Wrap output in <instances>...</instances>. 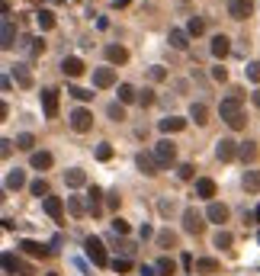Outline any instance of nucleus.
I'll return each mask as SVG.
<instances>
[{"instance_id":"nucleus-20","label":"nucleus","mask_w":260,"mask_h":276,"mask_svg":"<svg viewBox=\"0 0 260 276\" xmlns=\"http://www.w3.org/2000/svg\"><path fill=\"white\" fill-rule=\"evenodd\" d=\"M45 212H49L55 222H61V215H64V202L58 199V196H45Z\"/></svg>"},{"instance_id":"nucleus-53","label":"nucleus","mask_w":260,"mask_h":276,"mask_svg":"<svg viewBox=\"0 0 260 276\" xmlns=\"http://www.w3.org/2000/svg\"><path fill=\"white\" fill-rule=\"evenodd\" d=\"M10 151H13V141H10V138H4V141H0V154H4V158H7Z\"/></svg>"},{"instance_id":"nucleus-51","label":"nucleus","mask_w":260,"mask_h":276,"mask_svg":"<svg viewBox=\"0 0 260 276\" xmlns=\"http://www.w3.org/2000/svg\"><path fill=\"white\" fill-rule=\"evenodd\" d=\"M119 193H116V189H113V193H106V206H110V209H119Z\"/></svg>"},{"instance_id":"nucleus-8","label":"nucleus","mask_w":260,"mask_h":276,"mask_svg":"<svg viewBox=\"0 0 260 276\" xmlns=\"http://www.w3.org/2000/svg\"><path fill=\"white\" fill-rule=\"evenodd\" d=\"M254 13V0H228V16L231 19H247Z\"/></svg>"},{"instance_id":"nucleus-4","label":"nucleus","mask_w":260,"mask_h":276,"mask_svg":"<svg viewBox=\"0 0 260 276\" xmlns=\"http://www.w3.org/2000/svg\"><path fill=\"white\" fill-rule=\"evenodd\" d=\"M151 154H155V158L161 161V167H170V164H174V158H177V148H174V141H170V138H161Z\"/></svg>"},{"instance_id":"nucleus-11","label":"nucleus","mask_w":260,"mask_h":276,"mask_svg":"<svg viewBox=\"0 0 260 276\" xmlns=\"http://www.w3.org/2000/svg\"><path fill=\"white\" fill-rule=\"evenodd\" d=\"M42 110H45V116H49V119L58 116V90H52V87L42 90Z\"/></svg>"},{"instance_id":"nucleus-47","label":"nucleus","mask_w":260,"mask_h":276,"mask_svg":"<svg viewBox=\"0 0 260 276\" xmlns=\"http://www.w3.org/2000/svg\"><path fill=\"white\" fill-rule=\"evenodd\" d=\"M68 209L74 212V215H84V202H80L77 196H68Z\"/></svg>"},{"instance_id":"nucleus-15","label":"nucleus","mask_w":260,"mask_h":276,"mask_svg":"<svg viewBox=\"0 0 260 276\" xmlns=\"http://www.w3.org/2000/svg\"><path fill=\"white\" fill-rule=\"evenodd\" d=\"M196 196H199V199H212V196H215V180L199 177V180H196Z\"/></svg>"},{"instance_id":"nucleus-48","label":"nucleus","mask_w":260,"mask_h":276,"mask_svg":"<svg viewBox=\"0 0 260 276\" xmlns=\"http://www.w3.org/2000/svg\"><path fill=\"white\" fill-rule=\"evenodd\" d=\"M148 77L151 80H164V77H167V71H164L161 65H155V68H148Z\"/></svg>"},{"instance_id":"nucleus-31","label":"nucleus","mask_w":260,"mask_h":276,"mask_svg":"<svg viewBox=\"0 0 260 276\" xmlns=\"http://www.w3.org/2000/svg\"><path fill=\"white\" fill-rule=\"evenodd\" d=\"M100 199H103V189H100V186H90V189H87V202H90V212H93V215L100 212Z\"/></svg>"},{"instance_id":"nucleus-37","label":"nucleus","mask_w":260,"mask_h":276,"mask_svg":"<svg viewBox=\"0 0 260 276\" xmlns=\"http://www.w3.org/2000/svg\"><path fill=\"white\" fill-rule=\"evenodd\" d=\"M155 270H158V276H170V273H177V263H174L170 257H161Z\"/></svg>"},{"instance_id":"nucleus-27","label":"nucleus","mask_w":260,"mask_h":276,"mask_svg":"<svg viewBox=\"0 0 260 276\" xmlns=\"http://www.w3.org/2000/svg\"><path fill=\"white\" fill-rule=\"evenodd\" d=\"M35 23H39L42 32H49L55 26V13H52V10H39V13H35Z\"/></svg>"},{"instance_id":"nucleus-13","label":"nucleus","mask_w":260,"mask_h":276,"mask_svg":"<svg viewBox=\"0 0 260 276\" xmlns=\"http://www.w3.org/2000/svg\"><path fill=\"white\" fill-rule=\"evenodd\" d=\"M116 83V71L113 68H97L93 71V87H113Z\"/></svg>"},{"instance_id":"nucleus-52","label":"nucleus","mask_w":260,"mask_h":276,"mask_svg":"<svg viewBox=\"0 0 260 276\" xmlns=\"http://www.w3.org/2000/svg\"><path fill=\"white\" fill-rule=\"evenodd\" d=\"M212 77H215V80H228V71L222 65H215V68H212Z\"/></svg>"},{"instance_id":"nucleus-60","label":"nucleus","mask_w":260,"mask_h":276,"mask_svg":"<svg viewBox=\"0 0 260 276\" xmlns=\"http://www.w3.org/2000/svg\"><path fill=\"white\" fill-rule=\"evenodd\" d=\"M183 4H186V0H183Z\"/></svg>"},{"instance_id":"nucleus-2","label":"nucleus","mask_w":260,"mask_h":276,"mask_svg":"<svg viewBox=\"0 0 260 276\" xmlns=\"http://www.w3.org/2000/svg\"><path fill=\"white\" fill-rule=\"evenodd\" d=\"M84 250H87V257L93 260V267H106V263H113L110 257H106V247H103V241L97 235H90L87 241H84Z\"/></svg>"},{"instance_id":"nucleus-38","label":"nucleus","mask_w":260,"mask_h":276,"mask_svg":"<svg viewBox=\"0 0 260 276\" xmlns=\"http://www.w3.org/2000/svg\"><path fill=\"white\" fill-rule=\"evenodd\" d=\"M231 241H234V238H231V231H225V228H219L215 238H212V244H215V247H231Z\"/></svg>"},{"instance_id":"nucleus-45","label":"nucleus","mask_w":260,"mask_h":276,"mask_svg":"<svg viewBox=\"0 0 260 276\" xmlns=\"http://www.w3.org/2000/svg\"><path fill=\"white\" fill-rule=\"evenodd\" d=\"M113 231L119 235V238H125V235H128V222H125V219H119V215H116V219H113Z\"/></svg>"},{"instance_id":"nucleus-22","label":"nucleus","mask_w":260,"mask_h":276,"mask_svg":"<svg viewBox=\"0 0 260 276\" xmlns=\"http://www.w3.org/2000/svg\"><path fill=\"white\" fill-rule=\"evenodd\" d=\"M238 158L244 164H254L257 161V141H241V145H238Z\"/></svg>"},{"instance_id":"nucleus-59","label":"nucleus","mask_w":260,"mask_h":276,"mask_svg":"<svg viewBox=\"0 0 260 276\" xmlns=\"http://www.w3.org/2000/svg\"><path fill=\"white\" fill-rule=\"evenodd\" d=\"M257 241H260V235H257Z\"/></svg>"},{"instance_id":"nucleus-40","label":"nucleus","mask_w":260,"mask_h":276,"mask_svg":"<svg viewBox=\"0 0 260 276\" xmlns=\"http://www.w3.org/2000/svg\"><path fill=\"white\" fill-rule=\"evenodd\" d=\"M110 267H113L116 273H128V270H132V260H128V257H116Z\"/></svg>"},{"instance_id":"nucleus-39","label":"nucleus","mask_w":260,"mask_h":276,"mask_svg":"<svg viewBox=\"0 0 260 276\" xmlns=\"http://www.w3.org/2000/svg\"><path fill=\"white\" fill-rule=\"evenodd\" d=\"M16 148L19 151H32L35 148V138L29 135V132H23V135H16Z\"/></svg>"},{"instance_id":"nucleus-42","label":"nucleus","mask_w":260,"mask_h":276,"mask_svg":"<svg viewBox=\"0 0 260 276\" xmlns=\"http://www.w3.org/2000/svg\"><path fill=\"white\" fill-rule=\"evenodd\" d=\"M244 74H247V80H254V83H260V61H251L244 68Z\"/></svg>"},{"instance_id":"nucleus-12","label":"nucleus","mask_w":260,"mask_h":276,"mask_svg":"<svg viewBox=\"0 0 260 276\" xmlns=\"http://www.w3.org/2000/svg\"><path fill=\"white\" fill-rule=\"evenodd\" d=\"M167 42L174 45L177 52H186V49H190V32H186V29H170Z\"/></svg>"},{"instance_id":"nucleus-41","label":"nucleus","mask_w":260,"mask_h":276,"mask_svg":"<svg viewBox=\"0 0 260 276\" xmlns=\"http://www.w3.org/2000/svg\"><path fill=\"white\" fill-rule=\"evenodd\" d=\"M203 29H206V23L199 19V16H190V23H186V32H190V35H199Z\"/></svg>"},{"instance_id":"nucleus-35","label":"nucleus","mask_w":260,"mask_h":276,"mask_svg":"<svg viewBox=\"0 0 260 276\" xmlns=\"http://www.w3.org/2000/svg\"><path fill=\"white\" fill-rule=\"evenodd\" d=\"M155 238H158V247H174V244H177V235L170 231V228H164V231H158Z\"/></svg>"},{"instance_id":"nucleus-10","label":"nucleus","mask_w":260,"mask_h":276,"mask_svg":"<svg viewBox=\"0 0 260 276\" xmlns=\"http://www.w3.org/2000/svg\"><path fill=\"white\" fill-rule=\"evenodd\" d=\"M206 219H209V222H215V225L222 228V225L228 222V206H225V202H209V209H206Z\"/></svg>"},{"instance_id":"nucleus-14","label":"nucleus","mask_w":260,"mask_h":276,"mask_svg":"<svg viewBox=\"0 0 260 276\" xmlns=\"http://www.w3.org/2000/svg\"><path fill=\"white\" fill-rule=\"evenodd\" d=\"M19 247L26 250L29 257H49V254H52V247H45V244H39V241H32V238H26V241H19Z\"/></svg>"},{"instance_id":"nucleus-34","label":"nucleus","mask_w":260,"mask_h":276,"mask_svg":"<svg viewBox=\"0 0 260 276\" xmlns=\"http://www.w3.org/2000/svg\"><path fill=\"white\" fill-rule=\"evenodd\" d=\"M13 74H16V83H19V87H32V74L26 71V65H16Z\"/></svg>"},{"instance_id":"nucleus-9","label":"nucleus","mask_w":260,"mask_h":276,"mask_svg":"<svg viewBox=\"0 0 260 276\" xmlns=\"http://www.w3.org/2000/svg\"><path fill=\"white\" fill-rule=\"evenodd\" d=\"M4 273H19V276H32V267H29V263H23L19 257H13V254H10V250H7V254H4Z\"/></svg>"},{"instance_id":"nucleus-28","label":"nucleus","mask_w":260,"mask_h":276,"mask_svg":"<svg viewBox=\"0 0 260 276\" xmlns=\"http://www.w3.org/2000/svg\"><path fill=\"white\" fill-rule=\"evenodd\" d=\"M19 186H26V174H23L19 167H16V171L7 174V189H19Z\"/></svg>"},{"instance_id":"nucleus-46","label":"nucleus","mask_w":260,"mask_h":276,"mask_svg":"<svg viewBox=\"0 0 260 276\" xmlns=\"http://www.w3.org/2000/svg\"><path fill=\"white\" fill-rule=\"evenodd\" d=\"M193 174H196L193 164H180V167H177V177H180V180H193Z\"/></svg>"},{"instance_id":"nucleus-43","label":"nucleus","mask_w":260,"mask_h":276,"mask_svg":"<svg viewBox=\"0 0 260 276\" xmlns=\"http://www.w3.org/2000/svg\"><path fill=\"white\" fill-rule=\"evenodd\" d=\"M68 93H71L74 100H80V103H87V100L93 97V93H90V90H84V87H68Z\"/></svg>"},{"instance_id":"nucleus-16","label":"nucleus","mask_w":260,"mask_h":276,"mask_svg":"<svg viewBox=\"0 0 260 276\" xmlns=\"http://www.w3.org/2000/svg\"><path fill=\"white\" fill-rule=\"evenodd\" d=\"M158 129L167 132V135H170V132H183V129H186V119H180V116H167V119H161V122H158Z\"/></svg>"},{"instance_id":"nucleus-17","label":"nucleus","mask_w":260,"mask_h":276,"mask_svg":"<svg viewBox=\"0 0 260 276\" xmlns=\"http://www.w3.org/2000/svg\"><path fill=\"white\" fill-rule=\"evenodd\" d=\"M106 61H110V65H125L128 52L122 49V45H106Z\"/></svg>"},{"instance_id":"nucleus-21","label":"nucleus","mask_w":260,"mask_h":276,"mask_svg":"<svg viewBox=\"0 0 260 276\" xmlns=\"http://www.w3.org/2000/svg\"><path fill=\"white\" fill-rule=\"evenodd\" d=\"M19 49L26 52V55H42V52H45V42L35 39V35H26V39L19 42Z\"/></svg>"},{"instance_id":"nucleus-24","label":"nucleus","mask_w":260,"mask_h":276,"mask_svg":"<svg viewBox=\"0 0 260 276\" xmlns=\"http://www.w3.org/2000/svg\"><path fill=\"white\" fill-rule=\"evenodd\" d=\"M190 119H193L196 125H206L209 122V106L206 103H193L190 106Z\"/></svg>"},{"instance_id":"nucleus-33","label":"nucleus","mask_w":260,"mask_h":276,"mask_svg":"<svg viewBox=\"0 0 260 276\" xmlns=\"http://www.w3.org/2000/svg\"><path fill=\"white\" fill-rule=\"evenodd\" d=\"M106 116H110L113 122H122L125 119V103H110L106 106Z\"/></svg>"},{"instance_id":"nucleus-44","label":"nucleus","mask_w":260,"mask_h":276,"mask_svg":"<svg viewBox=\"0 0 260 276\" xmlns=\"http://www.w3.org/2000/svg\"><path fill=\"white\" fill-rule=\"evenodd\" d=\"M110 158H113V145H110V141L97 145V161H110Z\"/></svg>"},{"instance_id":"nucleus-23","label":"nucleus","mask_w":260,"mask_h":276,"mask_svg":"<svg viewBox=\"0 0 260 276\" xmlns=\"http://www.w3.org/2000/svg\"><path fill=\"white\" fill-rule=\"evenodd\" d=\"M64 183H68L71 189H77V186H84V183H87V174L80 171V167H71V171L64 174Z\"/></svg>"},{"instance_id":"nucleus-50","label":"nucleus","mask_w":260,"mask_h":276,"mask_svg":"<svg viewBox=\"0 0 260 276\" xmlns=\"http://www.w3.org/2000/svg\"><path fill=\"white\" fill-rule=\"evenodd\" d=\"M119 250H122V257H128V260H132V254H135V244H132V241H125V238H122Z\"/></svg>"},{"instance_id":"nucleus-49","label":"nucleus","mask_w":260,"mask_h":276,"mask_svg":"<svg viewBox=\"0 0 260 276\" xmlns=\"http://www.w3.org/2000/svg\"><path fill=\"white\" fill-rule=\"evenodd\" d=\"M138 103L141 106H151V103H155V90H141L138 93Z\"/></svg>"},{"instance_id":"nucleus-57","label":"nucleus","mask_w":260,"mask_h":276,"mask_svg":"<svg viewBox=\"0 0 260 276\" xmlns=\"http://www.w3.org/2000/svg\"><path fill=\"white\" fill-rule=\"evenodd\" d=\"M251 100H254V106H260V90H254V97H251Z\"/></svg>"},{"instance_id":"nucleus-36","label":"nucleus","mask_w":260,"mask_h":276,"mask_svg":"<svg viewBox=\"0 0 260 276\" xmlns=\"http://www.w3.org/2000/svg\"><path fill=\"white\" fill-rule=\"evenodd\" d=\"M29 193H32V196H39V199H45V196H49V183H45L42 177H39V180H32V183H29Z\"/></svg>"},{"instance_id":"nucleus-58","label":"nucleus","mask_w":260,"mask_h":276,"mask_svg":"<svg viewBox=\"0 0 260 276\" xmlns=\"http://www.w3.org/2000/svg\"><path fill=\"white\" fill-rule=\"evenodd\" d=\"M254 219H257V222H260V206H257V209H254Z\"/></svg>"},{"instance_id":"nucleus-55","label":"nucleus","mask_w":260,"mask_h":276,"mask_svg":"<svg viewBox=\"0 0 260 276\" xmlns=\"http://www.w3.org/2000/svg\"><path fill=\"white\" fill-rule=\"evenodd\" d=\"M141 276H158V273L151 270V267H141Z\"/></svg>"},{"instance_id":"nucleus-25","label":"nucleus","mask_w":260,"mask_h":276,"mask_svg":"<svg viewBox=\"0 0 260 276\" xmlns=\"http://www.w3.org/2000/svg\"><path fill=\"white\" fill-rule=\"evenodd\" d=\"M13 42H16L13 23H10V16H4V32H0V45H4V49H13Z\"/></svg>"},{"instance_id":"nucleus-1","label":"nucleus","mask_w":260,"mask_h":276,"mask_svg":"<svg viewBox=\"0 0 260 276\" xmlns=\"http://www.w3.org/2000/svg\"><path fill=\"white\" fill-rule=\"evenodd\" d=\"M219 116L228 122V129H234V132L244 129L247 119H244V113H241V90H234L231 97H225V100L219 103Z\"/></svg>"},{"instance_id":"nucleus-3","label":"nucleus","mask_w":260,"mask_h":276,"mask_svg":"<svg viewBox=\"0 0 260 276\" xmlns=\"http://www.w3.org/2000/svg\"><path fill=\"white\" fill-rule=\"evenodd\" d=\"M68 122H71V129H74V132H90L93 129V113L84 110V106H77V110L68 116Z\"/></svg>"},{"instance_id":"nucleus-30","label":"nucleus","mask_w":260,"mask_h":276,"mask_svg":"<svg viewBox=\"0 0 260 276\" xmlns=\"http://www.w3.org/2000/svg\"><path fill=\"white\" fill-rule=\"evenodd\" d=\"M244 189L247 193H257L260 189V171H244Z\"/></svg>"},{"instance_id":"nucleus-5","label":"nucleus","mask_w":260,"mask_h":276,"mask_svg":"<svg viewBox=\"0 0 260 276\" xmlns=\"http://www.w3.org/2000/svg\"><path fill=\"white\" fill-rule=\"evenodd\" d=\"M135 164H138V171H141V174H148V177H158V174L164 171V167H161V161L155 158V154H148V151H138Z\"/></svg>"},{"instance_id":"nucleus-56","label":"nucleus","mask_w":260,"mask_h":276,"mask_svg":"<svg viewBox=\"0 0 260 276\" xmlns=\"http://www.w3.org/2000/svg\"><path fill=\"white\" fill-rule=\"evenodd\" d=\"M132 0H113V7H128Z\"/></svg>"},{"instance_id":"nucleus-54","label":"nucleus","mask_w":260,"mask_h":276,"mask_svg":"<svg viewBox=\"0 0 260 276\" xmlns=\"http://www.w3.org/2000/svg\"><path fill=\"white\" fill-rule=\"evenodd\" d=\"M158 209H161V212H164V215H167V212H170V209H174V202H170V199H161V202H158Z\"/></svg>"},{"instance_id":"nucleus-18","label":"nucleus","mask_w":260,"mask_h":276,"mask_svg":"<svg viewBox=\"0 0 260 276\" xmlns=\"http://www.w3.org/2000/svg\"><path fill=\"white\" fill-rule=\"evenodd\" d=\"M52 154L49 151H32V158H29V164H32V171H49L52 167Z\"/></svg>"},{"instance_id":"nucleus-29","label":"nucleus","mask_w":260,"mask_h":276,"mask_svg":"<svg viewBox=\"0 0 260 276\" xmlns=\"http://www.w3.org/2000/svg\"><path fill=\"white\" fill-rule=\"evenodd\" d=\"M196 273H219V260H212V257H199L196 260Z\"/></svg>"},{"instance_id":"nucleus-19","label":"nucleus","mask_w":260,"mask_h":276,"mask_svg":"<svg viewBox=\"0 0 260 276\" xmlns=\"http://www.w3.org/2000/svg\"><path fill=\"white\" fill-rule=\"evenodd\" d=\"M61 71H64V77H80L84 74V61H80V58H64Z\"/></svg>"},{"instance_id":"nucleus-7","label":"nucleus","mask_w":260,"mask_h":276,"mask_svg":"<svg viewBox=\"0 0 260 276\" xmlns=\"http://www.w3.org/2000/svg\"><path fill=\"white\" fill-rule=\"evenodd\" d=\"M215 158L219 161H234L238 158V141L234 138H219L215 141Z\"/></svg>"},{"instance_id":"nucleus-32","label":"nucleus","mask_w":260,"mask_h":276,"mask_svg":"<svg viewBox=\"0 0 260 276\" xmlns=\"http://www.w3.org/2000/svg\"><path fill=\"white\" fill-rule=\"evenodd\" d=\"M138 100V90L132 83H119V103H135Z\"/></svg>"},{"instance_id":"nucleus-6","label":"nucleus","mask_w":260,"mask_h":276,"mask_svg":"<svg viewBox=\"0 0 260 276\" xmlns=\"http://www.w3.org/2000/svg\"><path fill=\"white\" fill-rule=\"evenodd\" d=\"M203 228H206L203 215H199L193 206H190V209H183V231H186V235H203Z\"/></svg>"},{"instance_id":"nucleus-26","label":"nucleus","mask_w":260,"mask_h":276,"mask_svg":"<svg viewBox=\"0 0 260 276\" xmlns=\"http://www.w3.org/2000/svg\"><path fill=\"white\" fill-rule=\"evenodd\" d=\"M228 52H231V45H228V35H215V39H212V55H215L219 61H222V58H225Z\"/></svg>"}]
</instances>
